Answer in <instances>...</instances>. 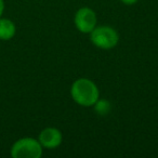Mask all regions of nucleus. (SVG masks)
Segmentation results:
<instances>
[{"instance_id":"nucleus-8","label":"nucleus","mask_w":158,"mask_h":158,"mask_svg":"<svg viewBox=\"0 0 158 158\" xmlns=\"http://www.w3.org/2000/svg\"><path fill=\"white\" fill-rule=\"evenodd\" d=\"M120 1L126 6H133L138 2L139 0H120Z\"/></svg>"},{"instance_id":"nucleus-4","label":"nucleus","mask_w":158,"mask_h":158,"mask_svg":"<svg viewBox=\"0 0 158 158\" xmlns=\"http://www.w3.org/2000/svg\"><path fill=\"white\" fill-rule=\"evenodd\" d=\"M76 28L82 34H90L98 26V18L91 8L84 7L77 10L74 18Z\"/></svg>"},{"instance_id":"nucleus-3","label":"nucleus","mask_w":158,"mask_h":158,"mask_svg":"<svg viewBox=\"0 0 158 158\" xmlns=\"http://www.w3.org/2000/svg\"><path fill=\"white\" fill-rule=\"evenodd\" d=\"M40 142L34 138L19 139L11 147V156L13 158H40L42 156Z\"/></svg>"},{"instance_id":"nucleus-6","label":"nucleus","mask_w":158,"mask_h":158,"mask_svg":"<svg viewBox=\"0 0 158 158\" xmlns=\"http://www.w3.org/2000/svg\"><path fill=\"white\" fill-rule=\"evenodd\" d=\"M15 24L9 19L0 18V40H10L15 36Z\"/></svg>"},{"instance_id":"nucleus-9","label":"nucleus","mask_w":158,"mask_h":158,"mask_svg":"<svg viewBox=\"0 0 158 158\" xmlns=\"http://www.w3.org/2000/svg\"><path fill=\"white\" fill-rule=\"evenodd\" d=\"M3 10H5V1H3V0H0V18L2 15Z\"/></svg>"},{"instance_id":"nucleus-7","label":"nucleus","mask_w":158,"mask_h":158,"mask_svg":"<svg viewBox=\"0 0 158 158\" xmlns=\"http://www.w3.org/2000/svg\"><path fill=\"white\" fill-rule=\"evenodd\" d=\"M94 110L97 112L98 115H101V116H104V115H107L110 110V103L106 100H101L99 99L97 102L94 103Z\"/></svg>"},{"instance_id":"nucleus-5","label":"nucleus","mask_w":158,"mask_h":158,"mask_svg":"<svg viewBox=\"0 0 158 158\" xmlns=\"http://www.w3.org/2000/svg\"><path fill=\"white\" fill-rule=\"evenodd\" d=\"M38 141L40 142L41 146L44 147V148H56L62 144L63 134L56 128L49 127L40 132L39 136H38Z\"/></svg>"},{"instance_id":"nucleus-2","label":"nucleus","mask_w":158,"mask_h":158,"mask_svg":"<svg viewBox=\"0 0 158 158\" xmlns=\"http://www.w3.org/2000/svg\"><path fill=\"white\" fill-rule=\"evenodd\" d=\"M90 40L97 48L110 50L117 46L119 41V35L113 27L101 25L97 26L90 33Z\"/></svg>"},{"instance_id":"nucleus-1","label":"nucleus","mask_w":158,"mask_h":158,"mask_svg":"<svg viewBox=\"0 0 158 158\" xmlns=\"http://www.w3.org/2000/svg\"><path fill=\"white\" fill-rule=\"evenodd\" d=\"M70 97L78 105L89 107L93 106L100 99L98 86L88 78H78L70 87Z\"/></svg>"}]
</instances>
